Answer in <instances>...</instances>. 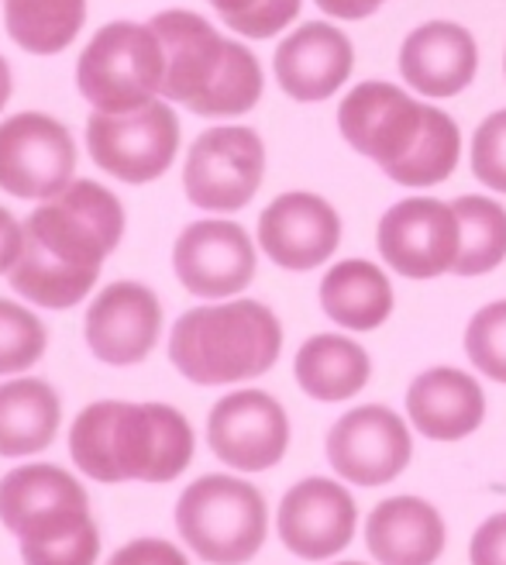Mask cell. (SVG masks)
Here are the masks:
<instances>
[{
    "instance_id": "cell-34",
    "label": "cell",
    "mask_w": 506,
    "mask_h": 565,
    "mask_svg": "<svg viewBox=\"0 0 506 565\" xmlns=\"http://www.w3.org/2000/svg\"><path fill=\"white\" fill-rule=\"evenodd\" d=\"M21 252H24V224L8 207H0V276L14 273Z\"/></svg>"
},
{
    "instance_id": "cell-17",
    "label": "cell",
    "mask_w": 506,
    "mask_h": 565,
    "mask_svg": "<svg viewBox=\"0 0 506 565\" xmlns=\"http://www.w3.org/2000/svg\"><path fill=\"white\" fill-rule=\"evenodd\" d=\"M162 321L165 315L152 287L138 279H115L90 300L83 334L97 362L128 370V365H142L155 352Z\"/></svg>"
},
{
    "instance_id": "cell-22",
    "label": "cell",
    "mask_w": 506,
    "mask_h": 565,
    "mask_svg": "<svg viewBox=\"0 0 506 565\" xmlns=\"http://www.w3.org/2000/svg\"><path fill=\"white\" fill-rule=\"evenodd\" d=\"M444 518L420 497H386L365 518V548L379 565H434L444 555Z\"/></svg>"
},
{
    "instance_id": "cell-4",
    "label": "cell",
    "mask_w": 506,
    "mask_h": 565,
    "mask_svg": "<svg viewBox=\"0 0 506 565\" xmlns=\"http://www.w3.org/2000/svg\"><path fill=\"white\" fill-rule=\"evenodd\" d=\"M152 28L165 45L162 100L183 104L196 118H241L262 100L266 76L256 52L220 35L196 11H159Z\"/></svg>"
},
{
    "instance_id": "cell-9",
    "label": "cell",
    "mask_w": 506,
    "mask_h": 565,
    "mask_svg": "<svg viewBox=\"0 0 506 565\" xmlns=\"http://www.w3.org/2000/svg\"><path fill=\"white\" fill-rule=\"evenodd\" d=\"M87 152L107 177L131 186L152 183L180 156V118L159 97L131 110H94L87 118Z\"/></svg>"
},
{
    "instance_id": "cell-20",
    "label": "cell",
    "mask_w": 506,
    "mask_h": 565,
    "mask_svg": "<svg viewBox=\"0 0 506 565\" xmlns=\"http://www.w3.org/2000/svg\"><path fill=\"white\" fill-rule=\"evenodd\" d=\"M480 70V45L459 21H428L400 45V76L424 97H459Z\"/></svg>"
},
{
    "instance_id": "cell-32",
    "label": "cell",
    "mask_w": 506,
    "mask_h": 565,
    "mask_svg": "<svg viewBox=\"0 0 506 565\" xmlns=\"http://www.w3.org/2000/svg\"><path fill=\"white\" fill-rule=\"evenodd\" d=\"M104 565H190L186 552L165 539H131L125 542Z\"/></svg>"
},
{
    "instance_id": "cell-30",
    "label": "cell",
    "mask_w": 506,
    "mask_h": 565,
    "mask_svg": "<svg viewBox=\"0 0 506 565\" xmlns=\"http://www.w3.org/2000/svg\"><path fill=\"white\" fill-rule=\"evenodd\" d=\"M241 39H272L297 21L303 0H207Z\"/></svg>"
},
{
    "instance_id": "cell-21",
    "label": "cell",
    "mask_w": 506,
    "mask_h": 565,
    "mask_svg": "<svg viewBox=\"0 0 506 565\" xmlns=\"http://www.w3.org/2000/svg\"><path fill=\"white\" fill-rule=\"evenodd\" d=\"M407 417L428 441H462L486 420V393L472 373L455 365L424 370L407 390Z\"/></svg>"
},
{
    "instance_id": "cell-5",
    "label": "cell",
    "mask_w": 506,
    "mask_h": 565,
    "mask_svg": "<svg viewBox=\"0 0 506 565\" xmlns=\"http://www.w3.org/2000/svg\"><path fill=\"white\" fill-rule=\"evenodd\" d=\"M0 524L24 565H97L100 527L90 493L55 462H24L0 476Z\"/></svg>"
},
{
    "instance_id": "cell-23",
    "label": "cell",
    "mask_w": 506,
    "mask_h": 565,
    "mask_svg": "<svg viewBox=\"0 0 506 565\" xmlns=\"http://www.w3.org/2000/svg\"><path fill=\"white\" fill-rule=\"evenodd\" d=\"M63 428V397L49 380L8 376L0 383V459L45 451Z\"/></svg>"
},
{
    "instance_id": "cell-16",
    "label": "cell",
    "mask_w": 506,
    "mask_h": 565,
    "mask_svg": "<svg viewBox=\"0 0 506 565\" xmlns=\"http://www.w3.org/2000/svg\"><path fill=\"white\" fill-rule=\"evenodd\" d=\"M276 531L290 555L303 562H327L355 542L358 503L337 479L306 476L279 500Z\"/></svg>"
},
{
    "instance_id": "cell-15",
    "label": "cell",
    "mask_w": 506,
    "mask_h": 565,
    "mask_svg": "<svg viewBox=\"0 0 506 565\" xmlns=\"http://www.w3.org/2000/svg\"><path fill=\"white\" fill-rule=\"evenodd\" d=\"M256 242L235 221L204 217L176 235L173 273L201 300H232L256 279Z\"/></svg>"
},
{
    "instance_id": "cell-35",
    "label": "cell",
    "mask_w": 506,
    "mask_h": 565,
    "mask_svg": "<svg viewBox=\"0 0 506 565\" xmlns=\"http://www.w3.org/2000/svg\"><path fill=\"white\" fill-rule=\"evenodd\" d=\"M314 4L337 21H362V18L376 14L386 0H314Z\"/></svg>"
},
{
    "instance_id": "cell-27",
    "label": "cell",
    "mask_w": 506,
    "mask_h": 565,
    "mask_svg": "<svg viewBox=\"0 0 506 565\" xmlns=\"http://www.w3.org/2000/svg\"><path fill=\"white\" fill-rule=\"evenodd\" d=\"M462 224V248L455 269L459 276H486L506 259V207L493 196H459L452 204Z\"/></svg>"
},
{
    "instance_id": "cell-36",
    "label": "cell",
    "mask_w": 506,
    "mask_h": 565,
    "mask_svg": "<svg viewBox=\"0 0 506 565\" xmlns=\"http://www.w3.org/2000/svg\"><path fill=\"white\" fill-rule=\"evenodd\" d=\"M11 94H14V76H11V66H8V60H4V55H0V110L8 107Z\"/></svg>"
},
{
    "instance_id": "cell-12",
    "label": "cell",
    "mask_w": 506,
    "mask_h": 565,
    "mask_svg": "<svg viewBox=\"0 0 506 565\" xmlns=\"http://www.w3.org/2000/svg\"><path fill=\"white\" fill-rule=\"evenodd\" d=\"M324 451L337 479L373 490L403 476L413 459V435L392 407L362 404L331 424Z\"/></svg>"
},
{
    "instance_id": "cell-26",
    "label": "cell",
    "mask_w": 506,
    "mask_h": 565,
    "mask_svg": "<svg viewBox=\"0 0 506 565\" xmlns=\"http://www.w3.org/2000/svg\"><path fill=\"white\" fill-rule=\"evenodd\" d=\"M11 42L28 55L66 52L87 24V0H0Z\"/></svg>"
},
{
    "instance_id": "cell-7",
    "label": "cell",
    "mask_w": 506,
    "mask_h": 565,
    "mask_svg": "<svg viewBox=\"0 0 506 565\" xmlns=\"http://www.w3.org/2000/svg\"><path fill=\"white\" fill-rule=\"evenodd\" d=\"M180 542L207 565H248L269 539V503L256 483L207 472L173 507Z\"/></svg>"
},
{
    "instance_id": "cell-8",
    "label": "cell",
    "mask_w": 506,
    "mask_h": 565,
    "mask_svg": "<svg viewBox=\"0 0 506 565\" xmlns=\"http://www.w3.org/2000/svg\"><path fill=\"white\" fill-rule=\"evenodd\" d=\"M165 45L152 21H110L76 60V90L94 110H131L162 97Z\"/></svg>"
},
{
    "instance_id": "cell-14",
    "label": "cell",
    "mask_w": 506,
    "mask_h": 565,
    "mask_svg": "<svg viewBox=\"0 0 506 565\" xmlns=\"http://www.w3.org/2000/svg\"><path fill=\"white\" fill-rule=\"evenodd\" d=\"M207 445L235 472H269L290 451V417L266 390H232L207 414Z\"/></svg>"
},
{
    "instance_id": "cell-25",
    "label": "cell",
    "mask_w": 506,
    "mask_h": 565,
    "mask_svg": "<svg viewBox=\"0 0 506 565\" xmlns=\"http://www.w3.org/2000/svg\"><path fill=\"white\" fill-rule=\"evenodd\" d=\"M324 315L345 331H376L389 321L397 297L389 276L369 259H342L321 279Z\"/></svg>"
},
{
    "instance_id": "cell-31",
    "label": "cell",
    "mask_w": 506,
    "mask_h": 565,
    "mask_svg": "<svg viewBox=\"0 0 506 565\" xmlns=\"http://www.w3.org/2000/svg\"><path fill=\"white\" fill-rule=\"evenodd\" d=\"M472 177L506 196V107L493 110L472 135Z\"/></svg>"
},
{
    "instance_id": "cell-10",
    "label": "cell",
    "mask_w": 506,
    "mask_h": 565,
    "mask_svg": "<svg viewBox=\"0 0 506 565\" xmlns=\"http://www.w3.org/2000/svg\"><path fill=\"white\" fill-rule=\"evenodd\" d=\"M262 180L266 146L256 128L217 125L190 141L183 166V193L193 207L235 214L251 204Z\"/></svg>"
},
{
    "instance_id": "cell-29",
    "label": "cell",
    "mask_w": 506,
    "mask_h": 565,
    "mask_svg": "<svg viewBox=\"0 0 506 565\" xmlns=\"http://www.w3.org/2000/svg\"><path fill=\"white\" fill-rule=\"evenodd\" d=\"M465 355L486 380L506 386V300H493L469 318Z\"/></svg>"
},
{
    "instance_id": "cell-24",
    "label": "cell",
    "mask_w": 506,
    "mask_h": 565,
    "mask_svg": "<svg viewBox=\"0 0 506 565\" xmlns=\"http://www.w3.org/2000/svg\"><path fill=\"white\" fill-rule=\"evenodd\" d=\"M293 376L311 401H352L373 380V359L348 334H311L297 349Z\"/></svg>"
},
{
    "instance_id": "cell-6",
    "label": "cell",
    "mask_w": 506,
    "mask_h": 565,
    "mask_svg": "<svg viewBox=\"0 0 506 565\" xmlns=\"http://www.w3.org/2000/svg\"><path fill=\"white\" fill-rule=\"evenodd\" d=\"M283 352V324L262 300L232 297L190 307L169 331V362L193 386H235L266 376Z\"/></svg>"
},
{
    "instance_id": "cell-11",
    "label": "cell",
    "mask_w": 506,
    "mask_h": 565,
    "mask_svg": "<svg viewBox=\"0 0 506 565\" xmlns=\"http://www.w3.org/2000/svg\"><path fill=\"white\" fill-rule=\"evenodd\" d=\"M73 131L45 115L21 110L0 121V190L18 201H52L76 180Z\"/></svg>"
},
{
    "instance_id": "cell-19",
    "label": "cell",
    "mask_w": 506,
    "mask_h": 565,
    "mask_svg": "<svg viewBox=\"0 0 506 565\" xmlns=\"http://www.w3.org/2000/svg\"><path fill=\"white\" fill-rule=\"evenodd\" d=\"M355 70L352 39L331 21H306L276 45L272 73L287 97L321 104L345 87Z\"/></svg>"
},
{
    "instance_id": "cell-18",
    "label": "cell",
    "mask_w": 506,
    "mask_h": 565,
    "mask_svg": "<svg viewBox=\"0 0 506 565\" xmlns=\"http://www.w3.org/2000/svg\"><path fill=\"white\" fill-rule=\"evenodd\" d=\"M342 245V217L317 193H279L259 214V248L287 273L324 266Z\"/></svg>"
},
{
    "instance_id": "cell-2",
    "label": "cell",
    "mask_w": 506,
    "mask_h": 565,
    "mask_svg": "<svg viewBox=\"0 0 506 565\" xmlns=\"http://www.w3.org/2000/svg\"><path fill=\"white\" fill-rule=\"evenodd\" d=\"M337 131L392 183L410 190L444 183L462 159L455 118L386 79H365L345 94L337 104Z\"/></svg>"
},
{
    "instance_id": "cell-13",
    "label": "cell",
    "mask_w": 506,
    "mask_h": 565,
    "mask_svg": "<svg viewBox=\"0 0 506 565\" xmlns=\"http://www.w3.org/2000/svg\"><path fill=\"white\" fill-rule=\"evenodd\" d=\"M383 263L403 279H438L455 269L462 248V224L452 204L434 196L397 201L376 228Z\"/></svg>"
},
{
    "instance_id": "cell-37",
    "label": "cell",
    "mask_w": 506,
    "mask_h": 565,
    "mask_svg": "<svg viewBox=\"0 0 506 565\" xmlns=\"http://www.w3.org/2000/svg\"><path fill=\"white\" fill-rule=\"evenodd\" d=\"M334 565H365V562H334Z\"/></svg>"
},
{
    "instance_id": "cell-3",
    "label": "cell",
    "mask_w": 506,
    "mask_h": 565,
    "mask_svg": "<svg viewBox=\"0 0 506 565\" xmlns=\"http://www.w3.org/2000/svg\"><path fill=\"white\" fill-rule=\"evenodd\" d=\"M196 456L190 417L159 401H94L69 424V459L97 483H173Z\"/></svg>"
},
{
    "instance_id": "cell-33",
    "label": "cell",
    "mask_w": 506,
    "mask_h": 565,
    "mask_svg": "<svg viewBox=\"0 0 506 565\" xmlns=\"http://www.w3.org/2000/svg\"><path fill=\"white\" fill-rule=\"evenodd\" d=\"M469 565H506V511L475 527L469 542Z\"/></svg>"
},
{
    "instance_id": "cell-1",
    "label": "cell",
    "mask_w": 506,
    "mask_h": 565,
    "mask_svg": "<svg viewBox=\"0 0 506 565\" xmlns=\"http://www.w3.org/2000/svg\"><path fill=\"white\" fill-rule=\"evenodd\" d=\"M125 238V204L97 180H73L24 221V252L11 290L45 310H69L90 297L110 252Z\"/></svg>"
},
{
    "instance_id": "cell-28",
    "label": "cell",
    "mask_w": 506,
    "mask_h": 565,
    "mask_svg": "<svg viewBox=\"0 0 506 565\" xmlns=\"http://www.w3.org/2000/svg\"><path fill=\"white\" fill-rule=\"evenodd\" d=\"M49 349V328L32 307L0 297V376H24L42 362Z\"/></svg>"
}]
</instances>
